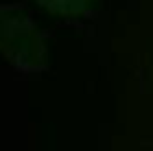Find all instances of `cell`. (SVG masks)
Listing matches in <instances>:
<instances>
[{"label": "cell", "mask_w": 153, "mask_h": 151, "mask_svg": "<svg viewBox=\"0 0 153 151\" xmlns=\"http://www.w3.org/2000/svg\"><path fill=\"white\" fill-rule=\"evenodd\" d=\"M2 53L16 70L35 72L46 66V44L39 26L20 7L2 9Z\"/></svg>", "instance_id": "6da1fadb"}, {"label": "cell", "mask_w": 153, "mask_h": 151, "mask_svg": "<svg viewBox=\"0 0 153 151\" xmlns=\"http://www.w3.org/2000/svg\"><path fill=\"white\" fill-rule=\"evenodd\" d=\"M37 4H42L46 11L57 13L61 18H72V16H81L88 9L90 0H35Z\"/></svg>", "instance_id": "7a4b0ae2"}]
</instances>
